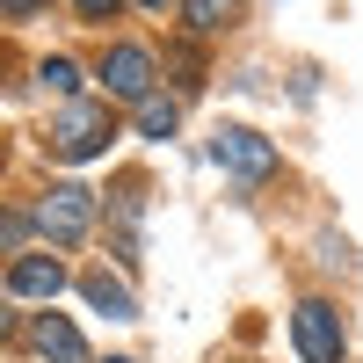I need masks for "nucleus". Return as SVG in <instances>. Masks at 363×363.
Masks as SVG:
<instances>
[{
  "instance_id": "obj_7",
  "label": "nucleus",
  "mask_w": 363,
  "mask_h": 363,
  "mask_svg": "<svg viewBox=\"0 0 363 363\" xmlns=\"http://www.w3.org/2000/svg\"><path fill=\"white\" fill-rule=\"evenodd\" d=\"M29 342H37L44 363H87V342H80V327H66L58 313H44L37 327H29Z\"/></svg>"
},
{
  "instance_id": "obj_10",
  "label": "nucleus",
  "mask_w": 363,
  "mask_h": 363,
  "mask_svg": "<svg viewBox=\"0 0 363 363\" xmlns=\"http://www.w3.org/2000/svg\"><path fill=\"white\" fill-rule=\"evenodd\" d=\"M174 124H182V109H174L167 95H145V102H138V131H145V138H174Z\"/></svg>"
},
{
  "instance_id": "obj_12",
  "label": "nucleus",
  "mask_w": 363,
  "mask_h": 363,
  "mask_svg": "<svg viewBox=\"0 0 363 363\" xmlns=\"http://www.w3.org/2000/svg\"><path fill=\"white\" fill-rule=\"evenodd\" d=\"M80 15H87V22H109V15H116V0H80Z\"/></svg>"
},
{
  "instance_id": "obj_1",
  "label": "nucleus",
  "mask_w": 363,
  "mask_h": 363,
  "mask_svg": "<svg viewBox=\"0 0 363 363\" xmlns=\"http://www.w3.org/2000/svg\"><path fill=\"white\" fill-rule=\"evenodd\" d=\"M109 109L102 102H66V109H58L51 116V153L58 160H95L102 153V145H109Z\"/></svg>"
},
{
  "instance_id": "obj_6",
  "label": "nucleus",
  "mask_w": 363,
  "mask_h": 363,
  "mask_svg": "<svg viewBox=\"0 0 363 363\" xmlns=\"http://www.w3.org/2000/svg\"><path fill=\"white\" fill-rule=\"evenodd\" d=\"M8 291H15V298H44V306H51V298L66 291V262H58V255H15Z\"/></svg>"
},
{
  "instance_id": "obj_15",
  "label": "nucleus",
  "mask_w": 363,
  "mask_h": 363,
  "mask_svg": "<svg viewBox=\"0 0 363 363\" xmlns=\"http://www.w3.org/2000/svg\"><path fill=\"white\" fill-rule=\"evenodd\" d=\"M116 363H124V356H116Z\"/></svg>"
},
{
  "instance_id": "obj_4",
  "label": "nucleus",
  "mask_w": 363,
  "mask_h": 363,
  "mask_svg": "<svg viewBox=\"0 0 363 363\" xmlns=\"http://www.w3.org/2000/svg\"><path fill=\"white\" fill-rule=\"evenodd\" d=\"M291 335H298V356L306 363H342V313L327 298H306L291 313Z\"/></svg>"
},
{
  "instance_id": "obj_11",
  "label": "nucleus",
  "mask_w": 363,
  "mask_h": 363,
  "mask_svg": "<svg viewBox=\"0 0 363 363\" xmlns=\"http://www.w3.org/2000/svg\"><path fill=\"white\" fill-rule=\"evenodd\" d=\"M37 80L51 87V95H73V87H80V66H73V58H44V66H37Z\"/></svg>"
},
{
  "instance_id": "obj_2",
  "label": "nucleus",
  "mask_w": 363,
  "mask_h": 363,
  "mask_svg": "<svg viewBox=\"0 0 363 363\" xmlns=\"http://www.w3.org/2000/svg\"><path fill=\"white\" fill-rule=\"evenodd\" d=\"M87 225H95V189H80V182H58V189L37 203V233L51 247H80Z\"/></svg>"
},
{
  "instance_id": "obj_8",
  "label": "nucleus",
  "mask_w": 363,
  "mask_h": 363,
  "mask_svg": "<svg viewBox=\"0 0 363 363\" xmlns=\"http://www.w3.org/2000/svg\"><path fill=\"white\" fill-rule=\"evenodd\" d=\"M80 291H87V298H95V306H102L109 320H138V298H131L124 284H116V277H109V269H95V277H87Z\"/></svg>"
},
{
  "instance_id": "obj_13",
  "label": "nucleus",
  "mask_w": 363,
  "mask_h": 363,
  "mask_svg": "<svg viewBox=\"0 0 363 363\" xmlns=\"http://www.w3.org/2000/svg\"><path fill=\"white\" fill-rule=\"evenodd\" d=\"M0 8H8V15L22 22V15H37V8H44V0H0Z\"/></svg>"
},
{
  "instance_id": "obj_3",
  "label": "nucleus",
  "mask_w": 363,
  "mask_h": 363,
  "mask_svg": "<svg viewBox=\"0 0 363 363\" xmlns=\"http://www.w3.org/2000/svg\"><path fill=\"white\" fill-rule=\"evenodd\" d=\"M211 160H218L225 174H240V182H269L277 174V145H269L262 131H247V124H225L218 138H211Z\"/></svg>"
},
{
  "instance_id": "obj_14",
  "label": "nucleus",
  "mask_w": 363,
  "mask_h": 363,
  "mask_svg": "<svg viewBox=\"0 0 363 363\" xmlns=\"http://www.w3.org/2000/svg\"><path fill=\"white\" fill-rule=\"evenodd\" d=\"M138 8H153V15H160V8H167V0H138Z\"/></svg>"
},
{
  "instance_id": "obj_9",
  "label": "nucleus",
  "mask_w": 363,
  "mask_h": 363,
  "mask_svg": "<svg viewBox=\"0 0 363 363\" xmlns=\"http://www.w3.org/2000/svg\"><path fill=\"white\" fill-rule=\"evenodd\" d=\"M182 15H189V29H203V37H218V29L240 15V0H182Z\"/></svg>"
},
{
  "instance_id": "obj_5",
  "label": "nucleus",
  "mask_w": 363,
  "mask_h": 363,
  "mask_svg": "<svg viewBox=\"0 0 363 363\" xmlns=\"http://www.w3.org/2000/svg\"><path fill=\"white\" fill-rule=\"evenodd\" d=\"M102 80H109V95H116V102H145V95H153V51L116 44V51L102 58Z\"/></svg>"
}]
</instances>
